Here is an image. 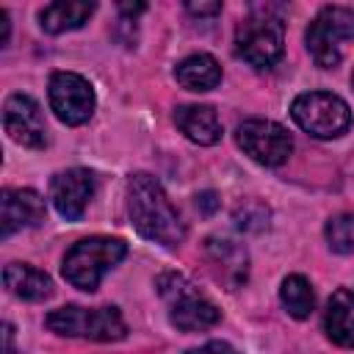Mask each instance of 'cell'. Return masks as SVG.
Masks as SVG:
<instances>
[{
  "mask_svg": "<svg viewBox=\"0 0 354 354\" xmlns=\"http://www.w3.org/2000/svg\"><path fill=\"white\" fill-rule=\"evenodd\" d=\"M3 127L11 141L28 147V149H41L47 144V127L41 108L33 97L28 94H11L3 105Z\"/></svg>",
  "mask_w": 354,
  "mask_h": 354,
  "instance_id": "10",
  "label": "cell"
},
{
  "mask_svg": "<svg viewBox=\"0 0 354 354\" xmlns=\"http://www.w3.org/2000/svg\"><path fill=\"white\" fill-rule=\"evenodd\" d=\"M174 77L183 88L188 91H210L221 83V66L213 55L207 53H194L188 58H183L174 69Z\"/></svg>",
  "mask_w": 354,
  "mask_h": 354,
  "instance_id": "17",
  "label": "cell"
},
{
  "mask_svg": "<svg viewBox=\"0 0 354 354\" xmlns=\"http://www.w3.org/2000/svg\"><path fill=\"white\" fill-rule=\"evenodd\" d=\"M326 243L337 254H354V213H340L326 221Z\"/></svg>",
  "mask_w": 354,
  "mask_h": 354,
  "instance_id": "20",
  "label": "cell"
},
{
  "mask_svg": "<svg viewBox=\"0 0 354 354\" xmlns=\"http://www.w3.org/2000/svg\"><path fill=\"white\" fill-rule=\"evenodd\" d=\"M354 36V11L346 6H324L310 22L304 41L321 69H332L343 58V41Z\"/></svg>",
  "mask_w": 354,
  "mask_h": 354,
  "instance_id": "7",
  "label": "cell"
},
{
  "mask_svg": "<svg viewBox=\"0 0 354 354\" xmlns=\"http://www.w3.org/2000/svg\"><path fill=\"white\" fill-rule=\"evenodd\" d=\"M324 329L332 343L343 348L354 346V290L340 288L329 296L326 313H324Z\"/></svg>",
  "mask_w": 354,
  "mask_h": 354,
  "instance_id": "14",
  "label": "cell"
},
{
  "mask_svg": "<svg viewBox=\"0 0 354 354\" xmlns=\"http://www.w3.org/2000/svg\"><path fill=\"white\" fill-rule=\"evenodd\" d=\"M3 282L14 296H19L25 301H44L53 293L50 277L28 263H8L3 268Z\"/></svg>",
  "mask_w": 354,
  "mask_h": 354,
  "instance_id": "16",
  "label": "cell"
},
{
  "mask_svg": "<svg viewBox=\"0 0 354 354\" xmlns=\"http://www.w3.org/2000/svg\"><path fill=\"white\" fill-rule=\"evenodd\" d=\"M47 329H53L55 335L64 337H86V340H100V343H111V340H122L127 335V324L119 315L116 307H58L53 313H47L44 318Z\"/></svg>",
  "mask_w": 354,
  "mask_h": 354,
  "instance_id": "5",
  "label": "cell"
},
{
  "mask_svg": "<svg viewBox=\"0 0 354 354\" xmlns=\"http://www.w3.org/2000/svg\"><path fill=\"white\" fill-rule=\"evenodd\" d=\"M144 8H147L144 3H119V11H122V14H133V17L141 14Z\"/></svg>",
  "mask_w": 354,
  "mask_h": 354,
  "instance_id": "26",
  "label": "cell"
},
{
  "mask_svg": "<svg viewBox=\"0 0 354 354\" xmlns=\"http://www.w3.org/2000/svg\"><path fill=\"white\" fill-rule=\"evenodd\" d=\"M3 337H6L3 354H11V340H14V329H11V324H6V326H3Z\"/></svg>",
  "mask_w": 354,
  "mask_h": 354,
  "instance_id": "27",
  "label": "cell"
},
{
  "mask_svg": "<svg viewBox=\"0 0 354 354\" xmlns=\"http://www.w3.org/2000/svg\"><path fill=\"white\" fill-rule=\"evenodd\" d=\"M279 299L285 304V310L293 315V318H310L313 307H315V293H313V285L301 277V274H290L282 279V288H279Z\"/></svg>",
  "mask_w": 354,
  "mask_h": 354,
  "instance_id": "19",
  "label": "cell"
},
{
  "mask_svg": "<svg viewBox=\"0 0 354 354\" xmlns=\"http://www.w3.org/2000/svg\"><path fill=\"white\" fill-rule=\"evenodd\" d=\"M285 50L282 17L271 8H254L235 28V53L254 69H271Z\"/></svg>",
  "mask_w": 354,
  "mask_h": 354,
  "instance_id": "2",
  "label": "cell"
},
{
  "mask_svg": "<svg viewBox=\"0 0 354 354\" xmlns=\"http://www.w3.org/2000/svg\"><path fill=\"white\" fill-rule=\"evenodd\" d=\"M351 86H354V72H351Z\"/></svg>",
  "mask_w": 354,
  "mask_h": 354,
  "instance_id": "28",
  "label": "cell"
},
{
  "mask_svg": "<svg viewBox=\"0 0 354 354\" xmlns=\"http://www.w3.org/2000/svg\"><path fill=\"white\" fill-rule=\"evenodd\" d=\"M205 260H207V268L213 271V277L227 290L243 288V282L249 277V254L241 243H235L230 238H207Z\"/></svg>",
  "mask_w": 354,
  "mask_h": 354,
  "instance_id": "12",
  "label": "cell"
},
{
  "mask_svg": "<svg viewBox=\"0 0 354 354\" xmlns=\"http://www.w3.org/2000/svg\"><path fill=\"white\" fill-rule=\"evenodd\" d=\"M127 213L138 235H144L147 241H155L160 246H177L185 238V227L163 185L147 171H136L127 180Z\"/></svg>",
  "mask_w": 354,
  "mask_h": 354,
  "instance_id": "1",
  "label": "cell"
},
{
  "mask_svg": "<svg viewBox=\"0 0 354 354\" xmlns=\"http://www.w3.org/2000/svg\"><path fill=\"white\" fill-rule=\"evenodd\" d=\"M174 122L194 144L210 147L221 138V122L210 105H183L174 111Z\"/></svg>",
  "mask_w": 354,
  "mask_h": 354,
  "instance_id": "15",
  "label": "cell"
},
{
  "mask_svg": "<svg viewBox=\"0 0 354 354\" xmlns=\"http://www.w3.org/2000/svg\"><path fill=\"white\" fill-rule=\"evenodd\" d=\"M196 207H199V213L210 216V213H216V207H218V196H216L213 191H205V194L196 196Z\"/></svg>",
  "mask_w": 354,
  "mask_h": 354,
  "instance_id": "23",
  "label": "cell"
},
{
  "mask_svg": "<svg viewBox=\"0 0 354 354\" xmlns=\"http://www.w3.org/2000/svg\"><path fill=\"white\" fill-rule=\"evenodd\" d=\"M94 196V174L88 169H66L50 180V199L66 221H77Z\"/></svg>",
  "mask_w": 354,
  "mask_h": 354,
  "instance_id": "11",
  "label": "cell"
},
{
  "mask_svg": "<svg viewBox=\"0 0 354 354\" xmlns=\"http://www.w3.org/2000/svg\"><path fill=\"white\" fill-rule=\"evenodd\" d=\"M158 293L169 307V318L183 332H202L213 324H218L221 313L218 307L205 299L183 274H160L158 277Z\"/></svg>",
  "mask_w": 354,
  "mask_h": 354,
  "instance_id": "4",
  "label": "cell"
},
{
  "mask_svg": "<svg viewBox=\"0 0 354 354\" xmlns=\"http://www.w3.org/2000/svg\"><path fill=\"white\" fill-rule=\"evenodd\" d=\"M8 44V14L0 11V47Z\"/></svg>",
  "mask_w": 354,
  "mask_h": 354,
  "instance_id": "25",
  "label": "cell"
},
{
  "mask_svg": "<svg viewBox=\"0 0 354 354\" xmlns=\"http://www.w3.org/2000/svg\"><path fill=\"white\" fill-rule=\"evenodd\" d=\"M91 14H94L91 0H58V3L44 6L39 19L47 33H64V30L80 28Z\"/></svg>",
  "mask_w": 354,
  "mask_h": 354,
  "instance_id": "18",
  "label": "cell"
},
{
  "mask_svg": "<svg viewBox=\"0 0 354 354\" xmlns=\"http://www.w3.org/2000/svg\"><path fill=\"white\" fill-rule=\"evenodd\" d=\"M293 122L313 138H337L351 127V108L329 91H304L290 105Z\"/></svg>",
  "mask_w": 354,
  "mask_h": 354,
  "instance_id": "6",
  "label": "cell"
},
{
  "mask_svg": "<svg viewBox=\"0 0 354 354\" xmlns=\"http://www.w3.org/2000/svg\"><path fill=\"white\" fill-rule=\"evenodd\" d=\"M127 254V243L119 238H83L77 241L66 254H64V279L80 290H97L100 279L116 266L122 263Z\"/></svg>",
  "mask_w": 354,
  "mask_h": 354,
  "instance_id": "3",
  "label": "cell"
},
{
  "mask_svg": "<svg viewBox=\"0 0 354 354\" xmlns=\"http://www.w3.org/2000/svg\"><path fill=\"white\" fill-rule=\"evenodd\" d=\"M185 8H188L194 17H213V14L221 11V3H188Z\"/></svg>",
  "mask_w": 354,
  "mask_h": 354,
  "instance_id": "24",
  "label": "cell"
},
{
  "mask_svg": "<svg viewBox=\"0 0 354 354\" xmlns=\"http://www.w3.org/2000/svg\"><path fill=\"white\" fill-rule=\"evenodd\" d=\"M238 147L263 166H279L293 152L290 133L271 119H246L235 130Z\"/></svg>",
  "mask_w": 354,
  "mask_h": 354,
  "instance_id": "8",
  "label": "cell"
},
{
  "mask_svg": "<svg viewBox=\"0 0 354 354\" xmlns=\"http://www.w3.org/2000/svg\"><path fill=\"white\" fill-rule=\"evenodd\" d=\"M232 218H235L238 230H243V232H263V230L268 227L271 210H268L263 202L249 199V202H243V205L235 207V216H232Z\"/></svg>",
  "mask_w": 354,
  "mask_h": 354,
  "instance_id": "21",
  "label": "cell"
},
{
  "mask_svg": "<svg viewBox=\"0 0 354 354\" xmlns=\"http://www.w3.org/2000/svg\"><path fill=\"white\" fill-rule=\"evenodd\" d=\"M185 354H238L230 343H221V340H210V343H205V346H199V348H188Z\"/></svg>",
  "mask_w": 354,
  "mask_h": 354,
  "instance_id": "22",
  "label": "cell"
},
{
  "mask_svg": "<svg viewBox=\"0 0 354 354\" xmlns=\"http://www.w3.org/2000/svg\"><path fill=\"white\" fill-rule=\"evenodd\" d=\"M0 221L3 238L22 227H36L44 221V199L30 188H6L0 194Z\"/></svg>",
  "mask_w": 354,
  "mask_h": 354,
  "instance_id": "13",
  "label": "cell"
},
{
  "mask_svg": "<svg viewBox=\"0 0 354 354\" xmlns=\"http://www.w3.org/2000/svg\"><path fill=\"white\" fill-rule=\"evenodd\" d=\"M50 108L64 124H83L94 113V88L75 72H55L50 77Z\"/></svg>",
  "mask_w": 354,
  "mask_h": 354,
  "instance_id": "9",
  "label": "cell"
}]
</instances>
